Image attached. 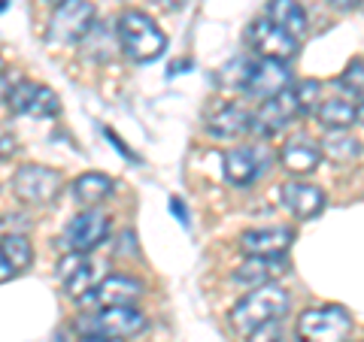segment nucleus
Masks as SVG:
<instances>
[{
  "label": "nucleus",
  "instance_id": "31",
  "mask_svg": "<svg viewBox=\"0 0 364 342\" xmlns=\"http://www.w3.org/2000/svg\"><path fill=\"white\" fill-rule=\"evenodd\" d=\"M16 276V270L13 267H9L6 264V258H4V252H0V285H4V282H9V279H13Z\"/></svg>",
  "mask_w": 364,
  "mask_h": 342
},
{
  "label": "nucleus",
  "instance_id": "9",
  "mask_svg": "<svg viewBox=\"0 0 364 342\" xmlns=\"http://www.w3.org/2000/svg\"><path fill=\"white\" fill-rule=\"evenodd\" d=\"M112 231V221L107 212H97V209H85L79 212L76 219H70V224L64 227V243L70 252H82L88 255L91 248H97Z\"/></svg>",
  "mask_w": 364,
  "mask_h": 342
},
{
  "label": "nucleus",
  "instance_id": "26",
  "mask_svg": "<svg viewBox=\"0 0 364 342\" xmlns=\"http://www.w3.org/2000/svg\"><path fill=\"white\" fill-rule=\"evenodd\" d=\"M294 88V100H298V109L301 116H310V112L318 106V94H322V85L316 79H304V82L291 85Z\"/></svg>",
  "mask_w": 364,
  "mask_h": 342
},
{
  "label": "nucleus",
  "instance_id": "17",
  "mask_svg": "<svg viewBox=\"0 0 364 342\" xmlns=\"http://www.w3.org/2000/svg\"><path fill=\"white\" fill-rule=\"evenodd\" d=\"M313 112H316V121L322 124L325 131H349L352 124H358V118H361L358 100H346V97H328Z\"/></svg>",
  "mask_w": 364,
  "mask_h": 342
},
{
  "label": "nucleus",
  "instance_id": "33",
  "mask_svg": "<svg viewBox=\"0 0 364 342\" xmlns=\"http://www.w3.org/2000/svg\"><path fill=\"white\" fill-rule=\"evenodd\" d=\"M79 342H124V339H119V336H95V333H85Z\"/></svg>",
  "mask_w": 364,
  "mask_h": 342
},
{
  "label": "nucleus",
  "instance_id": "11",
  "mask_svg": "<svg viewBox=\"0 0 364 342\" xmlns=\"http://www.w3.org/2000/svg\"><path fill=\"white\" fill-rule=\"evenodd\" d=\"M249 40H252L255 52L261 55V58H273V61L289 64L294 55H298V40L289 37V33L282 31L279 25H273L270 18L252 21V28H249Z\"/></svg>",
  "mask_w": 364,
  "mask_h": 342
},
{
  "label": "nucleus",
  "instance_id": "19",
  "mask_svg": "<svg viewBox=\"0 0 364 342\" xmlns=\"http://www.w3.org/2000/svg\"><path fill=\"white\" fill-rule=\"evenodd\" d=\"M267 18L273 25H279L282 31L294 40H304L306 31H310V18H306V9L298 0H270L267 6Z\"/></svg>",
  "mask_w": 364,
  "mask_h": 342
},
{
  "label": "nucleus",
  "instance_id": "20",
  "mask_svg": "<svg viewBox=\"0 0 364 342\" xmlns=\"http://www.w3.org/2000/svg\"><path fill=\"white\" fill-rule=\"evenodd\" d=\"M249 112L237 104H228L219 112H213L207 118V133L210 136H219V140H234V136H243L249 131Z\"/></svg>",
  "mask_w": 364,
  "mask_h": 342
},
{
  "label": "nucleus",
  "instance_id": "29",
  "mask_svg": "<svg viewBox=\"0 0 364 342\" xmlns=\"http://www.w3.org/2000/svg\"><path fill=\"white\" fill-rule=\"evenodd\" d=\"M16 82H18L16 76H9V73L0 70V104H6V97H9V91H13Z\"/></svg>",
  "mask_w": 364,
  "mask_h": 342
},
{
  "label": "nucleus",
  "instance_id": "15",
  "mask_svg": "<svg viewBox=\"0 0 364 342\" xmlns=\"http://www.w3.org/2000/svg\"><path fill=\"white\" fill-rule=\"evenodd\" d=\"M143 294V282L131 276H107L100 285H95L88 294L91 303L97 306H134V300Z\"/></svg>",
  "mask_w": 364,
  "mask_h": 342
},
{
  "label": "nucleus",
  "instance_id": "28",
  "mask_svg": "<svg viewBox=\"0 0 364 342\" xmlns=\"http://www.w3.org/2000/svg\"><path fill=\"white\" fill-rule=\"evenodd\" d=\"M340 85L349 91L352 100H358V104H361V58H355V61L346 67V73H343V79H340Z\"/></svg>",
  "mask_w": 364,
  "mask_h": 342
},
{
  "label": "nucleus",
  "instance_id": "1",
  "mask_svg": "<svg viewBox=\"0 0 364 342\" xmlns=\"http://www.w3.org/2000/svg\"><path fill=\"white\" fill-rule=\"evenodd\" d=\"M116 40H119V49L128 55L134 64H149L155 58H161L167 49L164 31L155 25L152 16L140 13V9L122 13L119 28H116Z\"/></svg>",
  "mask_w": 364,
  "mask_h": 342
},
{
  "label": "nucleus",
  "instance_id": "14",
  "mask_svg": "<svg viewBox=\"0 0 364 342\" xmlns=\"http://www.w3.org/2000/svg\"><path fill=\"white\" fill-rule=\"evenodd\" d=\"M264 173V155L255 145H240L225 155V179L231 185H252Z\"/></svg>",
  "mask_w": 364,
  "mask_h": 342
},
{
  "label": "nucleus",
  "instance_id": "3",
  "mask_svg": "<svg viewBox=\"0 0 364 342\" xmlns=\"http://www.w3.org/2000/svg\"><path fill=\"white\" fill-rule=\"evenodd\" d=\"M349 336L352 315L343 306H318V309H306L298 318L301 342H349Z\"/></svg>",
  "mask_w": 364,
  "mask_h": 342
},
{
  "label": "nucleus",
  "instance_id": "16",
  "mask_svg": "<svg viewBox=\"0 0 364 342\" xmlns=\"http://www.w3.org/2000/svg\"><path fill=\"white\" fill-rule=\"evenodd\" d=\"M279 161L294 176H310L318 167V161H322V152H318V145L306 133H298L291 140H286V145L279 152Z\"/></svg>",
  "mask_w": 364,
  "mask_h": 342
},
{
  "label": "nucleus",
  "instance_id": "10",
  "mask_svg": "<svg viewBox=\"0 0 364 342\" xmlns=\"http://www.w3.org/2000/svg\"><path fill=\"white\" fill-rule=\"evenodd\" d=\"M291 85V73L282 61H273V58H261V61H249V70L243 79V91L255 100H267L279 91H286Z\"/></svg>",
  "mask_w": 364,
  "mask_h": 342
},
{
  "label": "nucleus",
  "instance_id": "23",
  "mask_svg": "<svg viewBox=\"0 0 364 342\" xmlns=\"http://www.w3.org/2000/svg\"><path fill=\"white\" fill-rule=\"evenodd\" d=\"M82 52L88 55V58H95V61H109L112 55H116V37H112V31L104 28L100 21H91V28L82 40Z\"/></svg>",
  "mask_w": 364,
  "mask_h": 342
},
{
  "label": "nucleus",
  "instance_id": "35",
  "mask_svg": "<svg viewBox=\"0 0 364 342\" xmlns=\"http://www.w3.org/2000/svg\"><path fill=\"white\" fill-rule=\"evenodd\" d=\"M131 4H140V0H131ZM149 4H158V0H149Z\"/></svg>",
  "mask_w": 364,
  "mask_h": 342
},
{
  "label": "nucleus",
  "instance_id": "25",
  "mask_svg": "<svg viewBox=\"0 0 364 342\" xmlns=\"http://www.w3.org/2000/svg\"><path fill=\"white\" fill-rule=\"evenodd\" d=\"M322 145H325V155L331 158V161H337V164H352L358 158V152H361L358 140L355 136H349L346 131H331Z\"/></svg>",
  "mask_w": 364,
  "mask_h": 342
},
{
  "label": "nucleus",
  "instance_id": "8",
  "mask_svg": "<svg viewBox=\"0 0 364 342\" xmlns=\"http://www.w3.org/2000/svg\"><path fill=\"white\" fill-rule=\"evenodd\" d=\"M298 116H301V109H298V100H294V88L289 85L286 91H279V94L261 100V109L249 118V131L258 136H273Z\"/></svg>",
  "mask_w": 364,
  "mask_h": 342
},
{
  "label": "nucleus",
  "instance_id": "37",
  "mask_svg": "<svg viewBox=\"0 0 364 342\" xmlns=\"http://www.w3.org/2000/svg\"><path fill=\"white\" fill-rule=\"evenodd\" d=\"M0 70H4V58H0Z\"/></svg>",
  "mask_w": 364,
  "mask_h": 342
},
{
  "label": "nucleus",
  "instance_id": "5",
  "mask_svg": "<svg viewBox=\"0 0 364 342\" xmlns=\"http://www.w3.org/2000/svg\"><path fill=\"white\" fill-rule=\"evenodd\" d=\"M79 330L95 336H119L128 339L146 330V315L134 306H100V312L79 318Z\"/></svg>",
  "mask_w": 364,
  "mask_h": 342
},
{
  "label": "nucleus",
  "instance_id": "27",
  "mask_svg": "<svg viewBox=\"0 0 364 342\" xmlns=\"http://www.w3.org/2000/svg\"><path fill=\"white\" fill-rule=\"evenodd\" d=\"M249 342H286V330H282V318L267 324H258L255 330H249Z\"/></svg>",
  "mask_w": 364,
  "mask_h": 342
},
{
  "label": "nucleus",
  "instance_id": "30",
  "mask_svg": "<svg viewBox=\"0 0 364 342\" xmlns=\"http://www.w3.org/2000/svg\"><path fill=\"white\" fill-rule=\"evenodd\" d=\"M13 152H16V140L9 133H0V161H6Z\"/></svg>",
  "mask_w": 364,
  "mask_h": 342
},
{
  "label": "nucleus",
  "instance_id": "2",
  "mask_svg": "<svg viewBox=\"0 0 364 342\" xmlns=\"http://www.w3.org/2000/svg\"><path fill=\"white\" fill-rule=\"evenodd\" d=\"M289 309H291L289 291H282L279 285L267 282V285H258L252 294H246V297L231 309L228 321H231V327L237 330V333L246 336L249 330H255L258 324H267V321H277V318H286Z\"/></svg>",
  "mask_w": 364,
  "mask_h": 342
},
{
  "label": "nucleus",
  "instance_id": "4",
  "mask_svg": "<svg viewBox=\"0 0 364 342\" xmlns=\"http://www.w3.org/2000/svg\"><path fill=\"white\" fill-rule=\"evenodd\" d=\"M95 21V4L91 0H61L46 28L49 45H73L88 33Z\"/></svg>",
  "mask_w": 364,
  "mask_h": 342
},
{
  "label": "nucleus",
  "instance_id": "6",
  "mask_svg": "<svg viewBox=\"0 0 364 342\" xmlns=\"http://www.w3.org/2000/svg\"><path fill=\"white\" fill-rule=\"evenodd\" d=\"M64 179L58 170L43 167V164H25L13 176V191L18 200L31 203V206H46L61 194Z\"/></svg>",
  "mask_w": 364,
  "mask_h": 342
},
{
  "label": "nucleus",
  "instance_id": "12",
  "mask_svg": "<svg viewBox=\"0 0 364 342\" xmlns=\"http://www.w3.org/2000/svg\"><path fill=\"white\" fill-rule=\"evenodd\" d=\"M294 243V233L289 227H261V231H246L240 236V248L246 258H277L286 255Z\"/></svg>",
  "mask_w": 364,
  "mask_h": 342
},
{
  "label": "nucleus",
  "instance_id": "34",
  "mask_svg": "<svg viewBox=\"0 0 364 342\" xmlns=\"http://www.w3.org/2000/svg\"><path fill=\"white\" fill-rule=\"evenodd\" d=\"M170 209H173V212L179 215V221H182V224H186V206H182V203H179V200H170Z\"/></svg>",
  "mask_w": 364,
  "mask_h": 342
},
{
  "label": "nucleus",
  "instance_id": "13",
  "mask_svg": "<svg viewBox=\"0 0 364 342\" xmlns=\"http://www.w3.org/2000/svg\"><path fill=\"white\" fill-rule=\"evenodd\" d=\"M95 276H97V264L82 252H70L58 264V279L64 282L70 297H82L85 291L95 288Z\"/></svg>",
  "mask_w": 364,
  "mask_h": 342
},
{
  "label": "nucleus",
  "instance_id": "32",
  "mask_svg": "<svg viewBox=\"0 0 364 342\" xmlns=\"http://www.w3.org/2000/svg\"><path fill=\"white\" fill-rule=\"evenodd\" d=\"M334 9H343V13H349V9H358L361 0H328Z\"/></svg>",
  "mask_w": 364,
  "mask_h": 342
},
{
  "label": "nucleus",
  "instance_id": "22",
  "mask_svg": "<svg viewBox=\"0 0 364 342\" xmlns=\"http://www.w3.org/2000/svg\"><path fill=\"white\" fill-rule=\"evenodd\" d=\"M279 272H286V260H282V255H277V258H246L243 267L234 272V279L243 282V285H267V282H273V276H279Z\"/></svg>",
  "mask_w": 364,
  "mask_h": 342
},
{
  "label": "nucleus",
  "instance_id": "18",
  "mask_svg": "<svg viewBox=\"0 0 364 342\" xmlns=\"http://www.w3.org/2000/svg\"><path fill=\"white\" fill-rule=\"evenodd\" d=\"M282 203L298 219H313V215L325 209V194L322 188L310 185V182H289V185H282Z\"/></svg>",
  "mask_w": 364,
  "mask_h": 342
},
{
  "label": "nucleus",
  "instance_id": "36",
  "mask_svg": "<svg viewBox=\"0 0 364 342\" xmlns=\"http://www.w3.org/2000/svg\"><path fill=\"white\" fill-rule=\"evenodd\" d=\"M49 4H61V0H49Z\"/></svg>",
  "mask_w": 364,
  "mask_h": 342
},
{
  "label": "nucleus",
  "instance_id": "21",
  "mask_svg": "<svg viewBox=\"0 0 364 342\" xmlns=\"http://www.w3.org/2000/svg\"><path fill=\"white\" fill-rule=\"evenodd\" d=\"M112 188H116V182H112L109 176H104V173H85V176H79L73 182V200L82 203L85 209H91V206H97V203H104L112 194Z\"/></svg>",
  "mask_w": 364,
  "mask_h": 342
},
{
  "label": "nucleus",
  "instance_id": "7",
  "mask_svg": "<svg viewBox=\"0 0 364 342\" xmlns=\"http://www.w3.org/2000/svg\"><path fill=\"white\" fill-rule=\"evenodd\" d=\"M6 106L16 116H28V118H52L61 112V100L58 94L43 85V82H31V79H18L6 97Z\"/></svg>",
  "mask_w": 364,
  "mask_h": 342
},
{
  "label": "nucleus",
  "instance_id": "24",
  "mask_svg": "<svg viewBox=\"0 0 364 342\" xmlns=\"http://www.w3.org/2000/svg\"><path fill=\"white\" fill-rule=\"evenodd\" d=\"M0 252H4L6 264L16 272L28 270L31 260H33V246L28 243V236H21V233H6L4 239H0Z\"/></svg>",
  "mask_w": 364,
  "mask_h": 342
}]
</instances>
